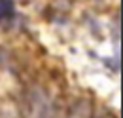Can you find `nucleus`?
Segmentation results:
<instances>
[{"label":"nucleus","instance_id":"nucleus-1","mask_svg":"<svg viewBox=\"0 0 123 118\" xmlns=\"http://www.w3.org/2000/svg\"><path fill=\"white\" fill-rule=\"evenodd\" d=\"M12 12H13L12 0H0V17H8Z\"/></svg>","mask_w":123,"mask_h":118}]
</instances>
